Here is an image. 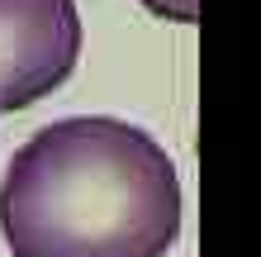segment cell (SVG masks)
I'll return each instance as SVG.
<instances>
[{"label": "cell", "mask_w": 261, "mask_h": 257, "mask_svg": "<svg viewBox=\"0 0 261 257\" xmlns=\"http://www.w3.org/2000/svg\"><path fill=\"white\" fill-rule=\"evenodd\" d=\"M0 233L14 257H166L180 238L176 162L128 119H57L10 153Z\"/></svg>", "instance_id": "obj_1"}, {"label": "cell", "mask_w": 261, "mask_h": 257, "mask_svg": "<svg viewBox=\"0 0 261 257\" xmlns=\"http://www.w3.org/2000/svg\"><path fill=\"white\" fill-rule=\"evenodd\" d=\"M76 0H0V114L29 110L81 62Z\"/></svg>", "instance_id": "obj_2"}, {"label": "cell", "mask_w": 261, "mask_h": 257, "mask_svg": "<svg viewBox=\"0 0 261 257\" xmlns=\"http://www.w3.org/2000/svg\"><path fill=\"white\" fill-rule=\"evenodd\" d=\"M143 5L171 24H195V14H199V0H143Z\"/></svg>", "instance_id": "obj_3"}]
</instances>
